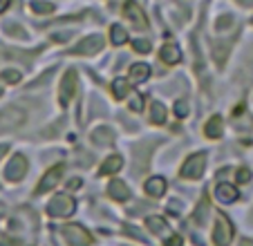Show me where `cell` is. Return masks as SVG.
<instances>
[{
    "label": "cell",
    "mask_w": 253,
    "mask_h": 246,
    "mask_svg": "<svg viewBox=\"0 0 253 246\" xmlns=\"http://www.w3.org/2000/svg\"><path fill=\"white\" fill-rule=\"evenodd\" d=\"M233 242V224L229 222L224 213L215 215V231H213V244L215 246H229Z\"/></svg>",
    "instance_id": "6da1fadb"
},
{
    "label": "cell",
    "mask_w": 253,
    "mask_h": 246,
    "mask_svg": "<svg viewBox=\"0 0 253 246\" xmlns=\"http://www.w3.org/2000/svg\"><path fill=\"white\" fill-rule=\"evenodd\" d=\"M204 168H206V155L204 152H197V155H191L184 161L179 175H182L184 179H200V177L204 175Z\"/></svg>",
    "instance_id": "7a4b0ae2"
},
{
    "label": "cell",
    "mask_w": 253,
    "mask_h": 246,
    "mask_svg": "<svg viewBox=\"0 0 253 246\" xmlns=\"http://www.w3.org/2000/svg\"><path fill=\"white\" fill-rule=\"evenodd\" d=\"M63 237L70 246H90L92 244V235L79 224H70V226H63Z\"/></svg>",
    "instance_id": "3957f363"
},
{
    "label": "cell",
    "mask_w": 253,
    "mask_h": 246,
    "mask_svg": "<svg viewBox=\"0 0 253 246\" xmlns=\"http://www.w3.org/2000/svg\"><path fill=\"white\" fill-rule=\"evenodd\" d=\"M157 143H159L157 139H150V141H143L139 146H134V175H141L148 168V157L157 148Z\"/></svg>",
    "instance_id": "277c9868"
},
{
    "label": "cell",
    "mask_w": 253,
    "mask_h": 246,
    "mask_svg": "<svg viewBox=\"0 0 253 246\" xmlns=\"http://www.w3.org/2000/svg\"><path fill=\"white\" fill-rule=\"evenodd\" d=\"M47 213L52 217H67L74 213V199L70 195H54V199L47 204Z\"/></svg>",
    "instance_id": "5b68a950"
},
{
    "label": "cell",
    "mask_w": 253,
    "mask_h": 246,
    "mask_svg": "<svg viewBox=\"0 0 253 246\" xmlns=\"http://www.w3.org/2000/svg\"><path fill=\"white\" fill-rule=\"evenodd\" d=\"M23 121H25V112L20 108L9 105V108L0 110V132H9V130L18 128Z\"/></svg>",
    "instance_id": "8992f818"
},
{
    "label": "cell",
    "mask_w": 253,
    "mask_h": 246,
    "mask_svg": "<svg viewBox=\"0 0 253 246\" xmlns=\"http://www.w3.org/2000/svg\"><path fill=\"white\" fill-rule=\"evenodd\" d=\"M103 36L101 34H92V36H85L81 43H77L70 49V54H77V56H83V54H96L103 47Z\"/></svg>",
    "instance_id": "52a82bcc"
},
{
    "label": "cell",
    "mask_w": 253,
    "mask_h": 246,
    "mask_svg": "<svg viewBox=\"0 0 253 246\" xmlns=\"http://www.w3.org/2000/svg\"><path fill=\"white\" fill-rule=\"evenodd\" d=\"M74 94H77V72L67 70L65 76H63V81H61V90H58V101H61L63 108L70 103Z\"/></svg>",
    "instance_id": "ba28073f"
},
{
    "label": "cell",
    "mask_w": 253,
    "mask_h": 246,
    "mask_svg": "<svg viewBox=\"0 0 253 246\" xmlns=\"http://www.w3.org/2000/svg\"><path fill=\"white\" fill-rule=\"evenodd\" d=\"M25 172H27V159L23 155H16L5 168V177L9 181H20L25 177Z\"/></svg>",
    "instance_id": "9c48e42d"
},
{
    "label": "cell",
    "mask_w": 253,
    "mask_h": 246,
    "mask_svg": "<svg viewBox=\"0 0 253 246\" xmlns=\"http://www.w3.org/2000/svg\"><path fill=\"white\" fill-rule=\"evenodd\" d=\"M124 14L128 16V20H130V23H132L137 29H146V27H148V18L143 16V9L137 5V2H134V0H128V2H126Z\"/></svg>",
    "instance_id": "30bf717a"
},
{
    "label": "cell",
    "mask_w": 253,
    "mask_h": 246,
    "mask_svg": "<svg viewBox=\"0 0 253 246\" xmlns=\"http://www.w3.org/2000/svg\"><path fill=\"white\" fill-rule=\"evenodd\" d=\"M63 170H65L63 166H56V168H52V170H47V175H45L43 179H41V184L36 186V195H43V193H47V190H52L54 186L61 181Z\"/></svg>",
    "instance_id": "8fae6325"
},
{
    "label": "cell",
    "mask_w": 253,
    "mask_h": 246,
    "mask_svg": "<svg viewBox=\"0 0 253 246\" xmlns=\"http://www.w3.org/2000/svg\"><path fill=\"white\" fill-rule=\"evenodd\" d=\"M229 52H231V41H213V58L217 63V67H224Z\"/></svg>",
    "instance_id": "7c38bea8"
},
{
    "label": "cell",
    "mask_w": 253,
    "mask_h": 246,
    "mask_svg": "<svg viewBox=\"0 0 253 246\" xmlns=\"http://www.w3.org/2000/svg\"><path fill=\"white\" fill-rule=\"evenodd\" d=\"M108 195H110L112 199H117V202H126V199L130 197V188L124 184V181L115 179L108 184Z\"/></svg>",
    "instance_id": "4fadbf2b"
},
{
    "label": "cell",
    "mask_w": 253,
    "mask_h": 246,
    "mask_svg": "<svg viewBox=\"0 0 253 246\" xmlns=\"http://www.w3.org/2000/svg\"><path fill=\"white\" fill-rule=\"evenodd\" d=\"M159 58H162L166 65H175V63L182 61V52H179V47H177V45L168 43V45H164V47H162V52H159Z\"/></svg>",
    "instance_id": "5bb4252c"
},
{
    "label": "cell",
    "mask_w": 253,
    "mask_h": 246,
    "mask_svg": "<svg viewBox=\"0 0 253 246\" xmlns=\"http://www.w3.org/2000/svg\"><path fill=\"white\" fill-rule=\"evenodd\" d=\"M215 197L220 199L222 204H233L235 199H238V190L233 188V184H217Z\"/></svg>",
    "instance_id": "9a60e30c"
},
{
    "label": "cell",
    "mask_w": 253,
    "mask_h": 246,
    "mask_svg": "<svg viewBox=\"0 0 253 246\" xmlns=\"http://www.w3.org/2000/svg\"><path fill=\"white\" fill-rule=\"evenodd\" d=\"M143 188H146V193H148L150 197H162V195L166 193V179H164V177H150V179L143 184Z\"/></svg>",
    "instance_id": "2e32d148"
},
{
    "label": "cell",
    "mask_w": 253,
    "mask_h": 246,
    "mask_svg": "<svg viewBox=\"0 0 253 246\" xmlns=\"http://www.w3.org/2000/svg\"><path fill=\"white\" fill-rule=\"evenodd\" d=\"M92 141H94L96 146H110V143H115V132H112L108 125H101V128H96L94 132H92Z\"/></svg>",
    "instance_id": "e0dca14e"
},
{
    "label": "cell",
    "mask_w": 253,
    "mask_h": 246,
    "mask_svg": "<svg viewBox=\"0 0 253 246\" xmlns=\"http://www.w3.org/2000/svg\"><path fill=\"white\" fill-rule=\"evenodd\" d=\"M121 168H124V159H121L119 155H112L108 157V159L103 161V166H101V175H115V172H119Z\"/></svg>",
    "instance_id": "ac0fdd59"
},
{
    "label": "cell",
    "mask_w": 253,
    "mask_h": 246,
    "mask_svg": "<svg viewBox=\"0 0 253 246\" xmlns=\"http://www.w3.org/2000/svg\"><path fill=\"white\" fill-rule=\"evenodd\" d=\"M204 132H206L209 139H220L222 132H224V123H222V119L220 117H211L209 123H206Z\"/></svg>",
    "instance_id": "d6986e66"
},
{
    "label": "cell",
    "mask_w": 253,
    "mask_h": 246,
    "mask_svg": "<svg viewBox=\"0 0 253 246\" xmlns=\"http://www.w3.org/2000/svg\"><path fill=\"white\" fill-rule=\"evenodd\" d=\"M150 76V67L146 65V63H134L132 67H130V81H134V83H141V81H146Z\"/></svg>",
    "instance_id": "ffe728a7"
},
{
    "label": "cell",
    "mask_w": 253,
    "mask_h": 246,
    "mask_svg": "<svg viewBox=\"0 0 253 246\" xmlns=\"http://www.w3.org/2000/svg\"><path fill=\"white\" fill-rule=\"evenodd\" d=\"M150 121H153L155 125H162V123H166V108H164L159 101H155V103L150 105Z\"/></svg>",
    "instance_id": "44dd1931"
},
{
    "label": "cell",
    "mask_w": 253,
    "mask_h": 246,
    "mask_svg": "<svg viewBox=\"0 0 253 246\" xmlns=\"http://www.w3.org/2000/svg\"><path fill=\"white\" fill-rule=\"evenodd\" d=\"M130 92V85L126 79H115L112 81V94L117 96V99H126Z\"/></svg>",
    "instance_id": "7402d4cb"
},
{
    "label": "cell",
    "mask_w": 253,
    "mask_h": 246,
    "mask_svg": "<svg viewBox=\"0 0 253 246\" xmlns=\"http://www.w3.org/2000/svg\"><path fill=\"white\" fill-rule=\"evenodd\" d=\"M110 41L112 45H124L128 41V34H126V29L121 25H112L110 27Z\"/></svg>",
    "instance_id": "603a6c76"
},
{
    "label": "cell",
    "mask_w": 253,
    "mask_h": 246,
    "mask_svg": "<svg viewBox=\"0 0 253 246\" xmlns=\"http://www.w3.org/2000/svg\"><path fill=\"white\" fill-rule=\"evenodd\" d=\"M146 224H148V228L153 233H157V235H166L168 233V224L164 222L162 217H148L146 219Z\"/></svg>",
    "instance_id": "cb8c5ba5"
},
{
    "label": "cell",
    "mask_w": 253,
    "mask_h": 246,
    "mask_svg": "<svg viewBox=\"0 0 253 246\" xmlns=\"http://www.w3.org/2000/svg\"><path fill=\"white\" fill-rule=\"evenodd\" d=\"M32 9L36 11V14H52L54 5H52V2H45V0H34V2H32Z\"/></svg>",
    "instance_id": "d4e9b609"
},
{
    "label": "cell",
    "mask_w": 253,
    "mask_h": 246,
    "mask_svg": "<svg viewBox=\"0 0 253 246\" xmlns=\"http://www.w3.org/2000/svg\"><path fill=\"white\" fill-rule=\"evenodd\" d=\"M5 32L9 34V36H14V38H27L25 29L20 27V25H16V23H7V25H5Z\"/></svg>",
    "instance_id": "484cf974"
},
{
    "label": "cell",
    "mask_w": 253,
    "mask_h": 246,
    "mask_svg": "<svg viewBox=\"0 0 253 246\" xmlns=\"http://www.w3.org/2000/svg\"><path fill=\"white\" fill-rule=\"evenodd\" d=\"M229 27H233V16H220L215 20V32H224Z\"/></svg>",
    "instance_id": "4316f807"
},
{
    "label": "cell",
    "mask_w": 253,
    "mask_h": 246,
    "mask_svg": "<svg viewBox=\"0 0 253 246\" xmlns=\"http://www.w3.org/2000/svg\"><path fill=\"white\" fill-rule=\"evenodd\" d=\"M132 49L137 54H148L150 52V41H146V38H137L132 43Z\"/></svg>",
    "instance_id": "83f0119b"
},
{
    "label": "cell",
    "mask_w": 253,
    "mask_h": 246,
    "mask_svg": "<svg viewBox=\"0 0 253 246\" xmlns=\"http://www.w3.org/2000/svg\"><path fill=\"white\" fill-rule=\"evenodd\" d=\"M130 110L132 112H141L143 110V94H132V99H130Z\"/></svg>",
    "instance_id": "f1b7e54d"
},
{
    "label": "cell",
    "mask_w": 253,
    "mask_h": 246,
    "mask_svg": "<svg viewBox=\"0 0 253 246\" xmlns=\"http://www.w3.org/2000/svg\"><path fill=\"white\" fill-rule=\"evenodd\" d=\"M2 81H7V83H18V81H20V72L18 70H5V72H2Z\"/></svg>",
    "instance_id": "f546056e"
},
{
    "label": "cell",
    "mask_w": 253,
    "mask_h": 246,
    "mask_svg": "<svg viewBox=\"0 0 253 246\" xmlns=\"http://www.w3.org/2000/svg\"><path fill=\"white\" fill-rule=\"evenodd\" d=\"M175 114H177L179 119L188 117V105L184 103V101H177V103H175Z\"/></svg>",
    "instance_id": "4dcf8cb0"
},
{
    "label": "cell",
    "mask_w": 253,
    "mask_h": 246,
    "mask_svg": "<svg viewBox=\"0 0 253 246\" xmlns=\"http://www.w3.org/2000/svg\"><path fill=\"white\" fill-rule=\"evenodd\" d=\"M249 179H251V172H249V168H240V170H238V181H240V184H247Z\"/></svg>",
    "instance_id": "1f68e13d"
},
{
    "label": "cell",
    "mask_w": 253,
    "mask_h": 246,
    "mask_svg": "<svg viewBox=\"0 0 253 246\" xmlns=\"http://www.w3.org/2000/svg\"><path fill=\"white\" fill-rule=\"evenodd\" d=\"M70 38H72V32H58V34H52V41H56V43L70 41Z\"/></svg>",
    "instance_id": "d6a6232c"
},
{
    "label": "cell",
    "mask_w": 253,
    "mask_h": 246,
    "mask_svg": "<svg viewBox=\"0 0 253 246\" xmlns=\"http://www.w3.org/2000/svg\"><path fill=\"white\" fill-rule=\"evenodd\" d=\"M0 246H20V242L16 237H0Z\"/></svg>",
    "instance_id": "836d02e7"
},
{
    "label": "cell",
    "mask_w": 253,
    "mask_h": 246,
    "mask_svg": "<svg viewBox=\"0 0 253 246\" xmlns=\"http://www.w3.org/2000/svg\"><path fill=\"white\" fill-rule=\"evenodd\" d=\"M168 246H182V240H179V237H172V240H168Z\"/></svg>",
    "instance_id": "e575fe53"
},
{
    "label": "cell",
    "mask_w": 253,
    "mask_h": 246,
    "mask_svg": "<svg viewBox=\"0 0 253 246\" xmlns=\"http://www.w3.org/2000/svg\"><path fill=\"white\" fill-rule=\"evenodd\" d=\"M9 2H11V0H0V14H2V11L9 7Z\"/></svg>",
    "instance_id": "d590c367"
},
{
    "label": "cell",
    "mask_w": 253,
    "mask_h": 246,
    "mask_svg": "<svg viewBox=\"0 0 253 246\" xmlns=\"http://www.w3.org/2000/svg\"><path fill=\"white\" fill-rule=\"evenodd\" d=\"M81 186V181L79 179H74V181H67V188H79Z\"/></svg>",
    "instance_id": "8d00e7d4"
},
{
    "label": "cell",
    "mask_w": 253,
    "mask_h": 246,
    "mask_svg": "<svg viewBox=\"0 0 253 246\" xmlns=\"http://www.w3.org/2000/svg\"><path fill=\"white\" fill-rule=\"evenodd\" d=\"M235 2H240L242 7H253V0H235Z\"/></svg>",
    "instance_id": "74e56055"
},
{
    "label": "cell",
    "mask_w": 253,
    "mask_h": 246,
    "mask_svg": "<svg viewBox=\"0 0 253 246\" xmlns=\"http://www.w3.org/2000/svg\"><path fill=\"white\" fill-rule=\"evenodd\" d=\"M7 150H9V148H7V146H5V143H2V146H0V159H2V157H5V155H7Z\"/></svg>",
    "instance_id": "f35d334b"
},
{
    "label": "cell",
    "mask_w": 253,
    "mask_h": 246,
    "mask_svg": "<svg viewBox=\"0 0 253 246\" xmlns=\"http://www.w3.org/2000/svg\"><path fill=\"white\" fill-rule=\"evenodd\" d=\"M0 94H2V87H0Z\"/></svg>",
    "instance_id": "ab89813d"
}]
</instances>
